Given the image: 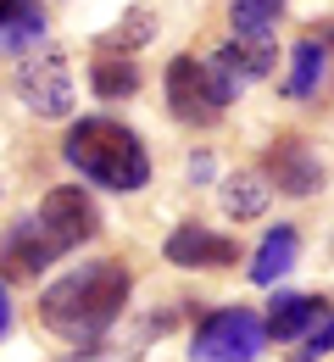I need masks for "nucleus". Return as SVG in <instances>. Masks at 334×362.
Listing matches in <instances>:
<instances>
[{
    "label": "nucleus",
    "mask_w": 334,
    "mask_h": 362,
    "mask_svg": "<svg viewBox=\"0 0 334 362\" xmlns=\"http://www.w3.org/2000/svg\"><path fill=\"white\" fill-rule=\"evenodd\" d=\"M129 290H134V279L129 268L117 262V257H95V262H84V268H67L61 279H50L45 296H40V323H45L50 334H61V340H100L123 307H129Z\"/></svg>",
    "instance_id": "obj_1"
},
{
    "label": "nucleus",
    "mask_w": 334,
    "mask_h": 362,
    "mask_svg": "<svg viewBox=\"0 0 334 362\" xmlns=\"http://www.w3.org/2000/svg\"><path fill=\"white\" fill-rule=\"evenodd\" d=\"M61 156H67V168L78 179L100 184V189H117V195L150 184V151L117 117H78L67 129V139H61Z\"/></svg>",
    "instance_id": "obj_2"
},
{
    "label": "nucleus",
    "mask_w": 334,
    "mask_h": 362,
    "mask_svg": "<svg viewBox=\"0 0 334 362\" xmlns=\"http://www.w3.org/2000/svg\"><path fill=\"white\" fill-rule=\"evenodd\" d=\"M11 90L23 95V106L34 112V117H45V123H56V117H73V100H78V90H73V73H67V56L61 50H28L23 62H17V78H11Z\"/></svg>",
    "instance_id": "obj_3"
},
{
    "label": "nucleus",
    "mask_w": 334,
    "mask_h": 362,
    "mask_svg": "<svg viewBox=\"0 0 334 362\" xmlns=\"http://www.w3.org/2000/svg\"><path fill=\"white\" fill-rule=\"evenodd\" d=\"M262 346H268V334L251 307H217L190 334V362H256Z\"/></svg>",
    "instance_id": "obj_4"
},
{
    "label": "nucleus",
    "mask_w": 334,
    "mask_h": 362,
    "mask_svg": "<svg viewBox=\"0 0 334 362\" xmlns=\"http://www.w3.org/2000/svg\"><path fill=\"white\" fill-rule=\"evenodd\" d=\"M34 218L56 240V251H73V245H84V240L100 234V206L84 184H56V189H45V201H40Z\"/></svg>",
    "instance_id": "obj_5"
},
{
    "label": "nucleus",
    "mask_w": 334,
    "mask_h": 362,
    "mask_svg": "<svg viewBox=\"0 0 334 362\" xmlns=\"http://www.w3.org/2000/svg\"><path fill=\"white\" fill-rule=\"evenodd\" d=\"M162 257H167L173 268H184V273H223V268L239 262V245L229 234L206 228V223H179L162 240Z\"/></svg>",
    "instance_id": "obj_6"
},
{
    "label": "nucleus",
    "mask_w": 334,
    "mask_h": 362,
    "mask_svg": "<svg viewBox=\"0 0 334 362\" xmlns=\"http://www.w3.org/2000/svg\"><path fill=\"white\" fill-rule=\"evenodd\" d=\"M268 189H279L290 201H306V195H318L323 189V162H318V151L306 145V139H273V151H268Z\"/></svg>",
    "instance_id": "obj_7"
},
{
    "label": "nucleus",
    "mask_w": 334,
    "mask_h": 362,
    "mask_svg": "<svg viewBox=\"0 0 334 362\" xmlns=\"http://www.w3.org/2000/svg\"><path fill=\"white\" fill-rule=\"evenodd\" d=\"M61 251H56V240H50L40 218H17V223L0 234V268L11 273V279H40V273L56 262Z\"/></svg>",
    "instance_id": "obj_8"
},
{
    "label": "nucleus",
    "mask_w": 334,
    "mask_h": 362,
    "mask_svg": "<svg viewBox=\"0 0 334 362\" xmlns=\"http://www.w3.org/2000/svg\"><path fill=\"white\" fill-rule=\"evenodd\" d=\"M162 84H167V112H173L179 123H190V129H212V123H217V106L206 100L201 62H195V56H173L167 73H162Z\"/></svg>",
    "instance_id": "obj_9"
},
{
    "label": "nucleus",
    "mask_w": 334,
    "mask_h": 362,
    "mask_svg": "<svg viewBox=\"0 0 334 362\" xmlns=\"http://www.w3.org/2000/svg\"><path fill=\"white\" fill-rule=\"evenodd\" d=\"M50 40L45 0H0V56H28Z\"/></svg>",
    "instance_id": "obj_10"
},
{
    "label": "nucleus",
    "mask_w": 334,
    "mask_h": 362,
    "mask_svg": "<svg viewBox=\"0 0 334 362\" xmlns=\"http://www.w3.org/2000/svg\"><path fill=\"white\" fill-rule=\"evenodd\" d=\"M329 317V301L323 296H273L268 301V317H262V334L268 340H301L312 323H323Z\"/></svg>",
    "instance_id": "obj_11"
},
{
    "label": "nucleus",
    "mask_w": 334,
    "mask_h": 362,
    "mask_svg": "<svg viewBox=\"0 0 334 362\" xmlns=\"http://www.w3.org/2000/svg\"><path fill=\"white\" fill-rule=\"evenodd\" d=\"M301 262V234L290 223H273L268 234H262V245H256V257H251V284H279L290 268Z\"/></svg>",
    "instance_id": "obj_12"
},
{
    "label": "nucleus",
    "mask_w": 334,
    "mask_h": 362,
    "mask_svg": "<svg viewBox=\"0 0 334 362\" xmlns=\"http://www.w3.org/2000/svg\"><path fill=\"white\" fill-rule=\"evenodd\" d=\"M323 73H329V45L318 40V34H306L301 45L290 50V73H285V100H312V95L323 90Z\"/></svg>",
    "instance_id": "obj_13"
},
{
    "label": "nucleus",
    "mask_w": 334,
    "mask_h": 362,
    "mask_svg": "<svg viewBox=\"0 0 334 362\" xmlns=\"http://www.w3.org/2000/svg\"><path fill=\"white\" fill-rule=\"evenodd\" d=\"M217 50L234 62L239 78H268V73L279 67V40H273V28H256V34H229Z\"/></svg>",
    "instance_id": "obj_14"
},
{
    "label": "nucleus",
    "mask_w": 334,
    "mask_h": 362,
    "mask_svg": "<svg viewBox=\"0 0 334 362\" xmlns=\"http://www.w3.org/2000/svg\"><path fill=\"white\" fill-rule=\"evenodd\" d=\"M268 195H273V189H268L262 173H251V168H245V173H229V179H223V218H229V223L268 218Z\"/></svg>",
    "instance_id": "obj_15"
},
{
    "label": "nucleus",
    "mask_w": 334,
    "mask_h": 362,
    "mask_svg": "<svg viewBox=\"0 0 334 362\" xmlns=\"http://www.w3.org/2000/svg\"><path fill=\"white\" fill-rule=\"evenodd\" d=\"M90 90L106 95V100H129V95H140V67H134V56H95V67H90Z\"/></svg>",
    "instance_id": "obj_16"
},
{
    "label": "nucleus",
    "mask_w": 334,
    "mask_h": 362,
    "mask_svg": "<svg viewBox=\"0 0 334 362\" xmlns=\"http://www.w3.org/2000/svg\"><path fill=\"white\" fill-rule=\"evenodd\" d=\"M195 62H201V84H206V100H212L217 112H229V106L239 100V84H245V78L234 73V62H229L223 50H212V56H195Z\"/></svg>",
    "instance_id": "obj_17"
},
{
    "label": "nucleus",
    "mask_w": 334,
    "mask_h": 362,
    "mask_svg": "<svg viewBox=\"0 0 334 362\" xmlns=\"http://www.w3.org/2000/svg\"><path fill=\"white\" fill-rule=\"evenodd\" d=\"M279 17H285V0H234V6H229V28H234V34L273 28Z\"/></svg>",
    "instance_id": "obj_18"
},
{
    "label": "nucleus",
    "mask_w": 334,
    "mask_h": 362,
    "mask_svg": "<svg viewBox=\"0 0 334 362\" xmlns=\"http://www.w3.org/2000/svg\"><path fill=\"white\" fill-rule=\"evenodd\" d=\"M150 34H156V17H150V11H129V17H123V28H117V34H106L100 45H106V56H117V50H123V56H134L140 45H150Z\"/></svg>",
    "instance_id": "obj_19"
},
{
    "label": "nucleus",
    "mask_w": 334,
    "mask_h": 362,
    "mask_svg": "<svg viewBox=\"0 0 334 362\" xmlns=\"http://www.w3.org/2000/svg\"><path fill=\"white\" fill-rule=\"evenodd\" d=\"M334 351V317H323V323H312L301 340H295V357L290 362H318V357H329Z\"/></svg>",
    "instance_id": "obj_20"
},
{
    "label": "nucleus",
    "mask_w": 334,
    "mask_h": 362,
    "mask_svg": "<svg viewBox=\"0 0 334 362\" xmlns=\"http://www.w3.org/2000/svg\"><path fill=\"white\" fill-rule=\"evenodd\" d=\"M190 173H195V184H212V173H217V162H212L206 151H195V156H190Z\"/></svg>",
    "instance_id": "obj_21"
},
{
    "label": "nucleus",
    "mask_w": 334,
    "mask_h": 362,
    "mask_svg": "<svg viewBox=\"0 0 334 362\" xmlns=\"http://www.w3.org/2000/svg\"><path fill=\"white\" fill-rule=\"evenodd\" d=\"M11 334V296H6V279H0V340Z\"/></svg>",
    "instance_id": "obj_22"
}]
</instances>
